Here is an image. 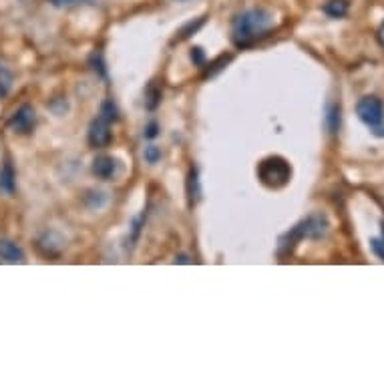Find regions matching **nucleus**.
Listing matches in <instances>:
<instances>
[{
    "label": "nucleus",
    "mask_w": 384,
    "mask_h": 384,
    "mask_svg": "<svg viewBox=\"0 0 384 384\" xmlns=\"http://www.w3.org/2000/svg\"><path fill=\"white\" fill-rule=\"evenodd\" d=\"M326 123H328V129L334 133V131H338V127H340V107H332L330 109V113H328L326 117Z\"/></svg>",
    "instance_id": "15"
},
{
    "label": "nucleus",
    "mask_w": 384,
    "mask_h": 384,
    "mask_svg": "<svg viewBox=\"0 0 384 384\" xmlns=\"http://www.w3.org/2000/svg\"><path fill=\"white\" fill-rule=\"evenodd\" d=\"M109 129H111V123L97 115V119L89 127V143L93 147H105V145H109V141H111V131Z\"/></svg>",
    "instance_id": "7"
},
{
    "label": "nucleus",
    "mask_w": 384,
    "mask_h": 384,
    "mask_svg": "<svg viewBox=\"0 0 384 384\" xmlns=\"http://www.w3.org/2000/svg\"><path fill=\"white\" fill-rule=\"evenodd\" d=\"M348 0H328L324 4V13L330 18H342V16L348 15Z\"/></svg>",
    "instance_id": "11"
},
{
    "label": "nucleus",
    "mask_w": 384,
    "mask_h": 384,
    "mask_svg": "<svg viewBox=\"0 0 384 384\" xmlns=\"http://www.w3.org/2000/svg\"><path fill=\"white\" fill-rule=\"evenodd\" d=\"M274 29V15L268 8H250L238 15L231 23V41L236 46L245 49L256 44L260 39L268 37Z\"/></svg>",
    "instance_id": "1"
},
{
    "label": "nucleus",
    "mask_w": 384,
    "mask_h": 384,
    "mask_svg": "<svg viewBox=\"0 0 384 384\" xmlns=\"http://www.w3.org/2000/svg\"><path fill=\"white\" fill-rule=\"evenodd\" d=\"M34 125H37V113H34V109L30 105H23L8 121V129L15 131V133H20V135L30 133Z\"/></svg>",
    "instance_id": "5"
},
{
    "label": "nucleus",
    "mask_w": 384,
    "mask_h": 384,
    "mask_svg": "<svg viewBox=\"0 0 384 384\" xmlns=\"http://www.w3.org/2000/svg\"><path fill=\"white\" fill-rule=\"evenodd\" d=\"M370 248H372V252H374V254L384 262V240H380V238H374V240L370 242Z\"/></svg>",
    "instance_id": "18"
},
{
    "label": "nucleus",
    "mask_w": 384,
    "mask_h": 384,
    "mask_svg": "<svg viewBox=\"0 0 384 384\" xmlns=\"http://www.w3.org/2000/svg\"><path fill=\"white\" fill-rule=\"evenodd\" d=\"M328 229V219L326 215L314 214L306 219H302L296 228L292 231H288L284 238H282V248L286 250H292L298 242H302L304 238H310V240H318L326 233Z\"/></svg>",
    "instance_id": "3"
},
{
    "label": "nucleus",
    "mask_w": 384,
    "mask_h": 384,
    "mask_svg": "<svg viewBox=\"0 0 384 384\" xmlns=\"http://www.w3.org/2000/svg\"><path fill=\"white\" fill-rule=\"evenodd\" d=\"M53 6L58 8H71V6H87V4H95L97 0H49Z\"/></svg>",
    "instance_id": "14"
},
{
    "label": "nucleus",
    "mask_w": 384,
    "mask_h": 384,
    "mask_svg": "<svg viewBox=\"0 0 384 384\" xmlns=\"http://www.w3.org/2000/svg\"><path fill=\"white\" fill-rule=\"evenodd\" d=\"M201 25H203V18L198 20V25H193V23H191V25H187V29L181 30V39H187V32H196V30L200 29Z\"/></svg>",
    "instance_id": "22"
},
{
    "label": "nucleus",
    "mask_w": 384,
    "mask_h": 384,
    "mask_svg": "<svg viewBox=\"0 0 384 384\" xmlns=\"http://www.w3.org/2000/svg\"><path fill=\"white\" fill-rule=\"evenodd\" d=\"M189 262H191V260H189L187 256H177V257H175V264H189Z\"/></svg>",
    "instance_id": "24"
},
{
    "label": "nucleus",
    "mask_w": 384,
    "mask_h": 384,
    "mask_svg": "<svg viewBox=\"0 0 384 384\" xmlns=\"http://www.w3.org/2000/svg\"><path fill=\"white\" fill-rule=\"evenodd\" d=\"M0 257L6 260L8 264H20V262H25V252L15 242L2 240L0 242Z\"/></svg>",
    "instance_id": "9"
},
{
    "label": "nucleus",
    "mask_w": 384,
    "mask_h": 384,
    "mask_svg": "<svg viewBox=\"0 0 384 384\" xmlns=\"http://www.w3.org/2000/svg\"><path fill=\"white\" fill-rule=\"evenodd\" d=\"M143 159H145L147 163H157V161L161 159V149H159L157 145H149V147H145V151H143Z\"/></svg>",
    "instance_id": "17"
},
{
    "label": "nucleus",
    "mask_w": 384,
    "mask_h": 384,
    "mask_svg": "<svg viewBox=\"0 0 384 384\" xmlns=\"http://www.w3.org/2000/svg\"><path fill=\"white\" fill-rule=\"evenodd\" d=\"M13 81H15L13 72L8 71L6 67H2V65H0V99H4V97L11 93V89H13Z\"/></svg>",
    "instance_id": "12"
},
{
    "label": "nucleus",
    "mask_w": 384,
    "mask_h": 384,
    "mask_svg": "<svg viewBox=\"0 0 384 384\" xmlns=\"http://www.w3.org/2000/svg\"><path fill=\"white\" fill-rule=\"evenodd\" d=\"M257 177H260V181L266 187L280 189V187H284L290 181L292 167H290V163L286 161L284 157L270 155L257 165Z\"/></svg>",
    "instance_id": "2"
},
{
    "label": "nucleus",
    "mask_w": 384,
    "mask_h": 384,
    "mask_svg": "<svg viewBox=\"0 0 384 384\" xmlns=\"http://www.w3.org/2000/svg\"><path fill=\"white\" fill-rule=\"evenodd\" d=\"M358 119L372 131L374 137H384V103L376 97H364L356 105Z\"/></svg>",
    "instance_id": "4"
},
{
    "label": "nucleus",
    "mask_w": 384,
    "mask_h": 384,
    "mask_svg": "<svg viewBox=\"0 0 384 384\" xmlns=\"http://www.w3.org/2000/svg\"><path fill=\"white\" fill-rule=\"evenodd\" d=\"M16 189V173L13 163L6 159L0 167V191H4L6 196H13Z\"/></svg>",
    "instance_id": "8"
},
{
    "label": "nucleus",
    "mask_w": 384,
    "mask_h": 384,
    "mask_svg": "<svg viewBox=\"0 0 384 384\" xmlns=\"http://www.w3.org/2000/svg\"><path fill=\"white\" fill-rule=\"evenodd\" d=\"M143 222H145V215H141V217H137V219L133 222V236H131V245L137 242V238H139V233H141Z\"/></svg>",
    "instance_id": "19"
},
{
    "label": "nucleus",
    "mask_w": 384,
    "mask_h": 384,
    "mask_svg": "<svg viewBox=\"0 0 384 384\" xmlns=\"http://www.w3.org/2000/svg\"><path fill=\"white\" fill-rule=\"evenodd\" d=\"M145 97H147V109L153 111L157 107V103H159V99H161V91H159L155 85H151L147 89V95H145Z\"/></svg>",
    "instance_id": "16"
},
{
    "label": "nucleus",
    "mask_w": 384,
    "mask_h": 384,
    "mask_svg": "<svg viewBox=\"0 0 384 384\" xmlns=\"http://www.w3.org/2000/svg\"><path fill=\"white\" fill-rule=\"evenodd\" d=\"M99 117H103V119H105V121H109V123H115V121L119 119V111H117V105L113 103V99L103 101Z\"/></svg>",
    "instance_id": "13"
},
{
    "label": "nucleus",
    "mask_w": 384,
    "mask_h": 384,
    "mask_svg": "<svg viewBox=\"0 0 384 384\" xmlns=\"http://www.w3.org/2000/svg\"><path fill=\"white\" fill-rule=\"evenodd\" d=\"M191 60H193L196 65H200V67L205 63V55H203V51H201L200 46H193V49H191Z\"/></svg>",
    "instance_id": "21"
},
{
    "label": "nucleus",
    "mask_w": 384,
    "mask_h": 384,
    "mask_svg": "<svg viewBox=\"0 0 384 384\" xmlns=\"http://www.w3.org/2000/svg\"><path fill=\"white\" fill-rule=\"evenodd\" d=\"M378 43H380V46L384 49V23H383V27L378 29Z\"/></svg>",
    "instance_id": "23"
},
{
    "label": "nucleus",
    "mask_w": 384,
    "mask_h": 384,
    "mask_svg": "<svg viewBox=\"0 0 384 384\" xmlns=\"http://www.w3.org/2000/svg\"><path fill=\"white\" fill-rule=\"evenodd\" d=\"M201 198V187L200 177H198V167H191L189 175H187V200L189 205H196Z\"/></svg>",
    "instance_id": "10"
},
{
    "label": "nucleus",
    "mask_w": 384,
    "mask_h": 384,
    "mask_svg": "<svg viewBox=\"0 0 384 384\" xmlns=\"http://www.w3.org/2000/svg\"><path fill=\"white\" fill-rule=\"evenodd\" d=\"M143 135H145V139H155L157 135H159V125H157L155 121H151V123L145 127Z\"/></svg>",
    "instance_id": "20"
},
{
    "label": "nucleus",
    "mask_w": 384,
    "mask_h": 384,
    "mask_svg": "<svg viewBox=\"0 0 384 384\" xmlns=\"http://www.w3.org/2000/svg\"><path fill=\"white\" fill-rule=\"evenodd\" d=\"M119 169H121V165H119V159H115V157L97 155L93 159V173L103 181L113 179L115 175L119 173Z\"/></svg>",
    "instance_id": "6"
}]
</instances>
